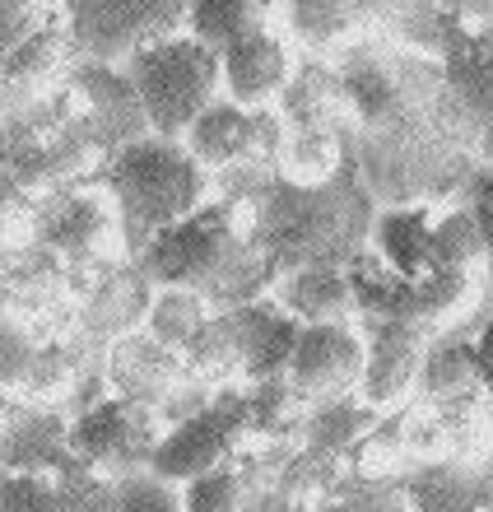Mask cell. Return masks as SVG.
Wrapping results in <instances>:
<instances>
[{"instance_id": "obj_1", "label": "cell", "mask_w": 493, "mask_h": 512, "mask_svg": "<svg viewBox=\"0 0 493 512\" xmlns=\"http://www.w3.org/2000/svg\"><path fill=\"white\" fill-rule=\"evenodd\" d=\"M331 66L354 112L349 163L377 210L466 201L489 168L438 61L396 47L373 24Z\"/></svg>"}, {"instance_id": "obj_2", "label": "cell", "mask_w": 493, "mask_h": 512, "mask_svg": "<svg viewBox=\"0 0 493 512\" xmlns=\"http://www.w3.org/2000/svg\"><path fill=\"white\" fill-rule=\"evenodd\" d=\"M247 210V233L266 252L275 280L307 266H354L373 243L377 201L359 182L354 168L335 177L331 187L298 191L284 182H270L256 196L238 201Z\"/></svg>"}, {"instance_id": "obj_3", "label": "cell", "mask_w": 493, "mask_h": 512, "mask_svg": "<svg viewBox=\"0 0 493 512\" xmlns=\"http://www.w3.org/2000/svg\"><path fill=\"white\" fill-rule=\"evenodd\" d=\"M149 289H191L214 312L247 308L270 294L275 270L247 233V210L238 201H210L205 210L168 229L135 256Z\"/></svg>"}, {"instance_id": "obj_4", "label": "cell", "mask_w": 493, "mask_h": 512, "mask_svg": "<svg viewBox=\"0 0 493 512\" xmlns=\"http://www.w3.org/2000/svg\"><path fill=\"white\" fill-rule=\"evenodd\" d=\"M103 182L121 224V247L131 261L154 238L187 224L196 210L214 201L210 173L182 149V140H159V135L117 149L103 168Z\"/></svg>"}, {"instance_id": "obj_5", "label": "cell", "mask_w": 493, "mask_h": 512, "mask_svg": "<svg viewBox=\"0 0 493 512\" xmlns=\"http://www.w3.org/2000/svg\"><path fill=\"white\" fill-rule=\"evenodd\" d=\"M121 70L145 108L149 135H159V140H182L200 112H210L224 98L219 56L200 47L191 33H173V38L135 52Z\"/></svg>"}, {"instance_id": "obj_6", "label": "cell", "mask_w": 493, "mask_h": 512, "mask_svg": "<svg viewBox=\"0 0 493 512\" xmlns=\"http://www.w3.org/2000/svg\"><path fill=\"white\" fill-rule=\"evenodd\" d=\"M70 56L80 66H126L135 52L187 33L182 0H75L61 10Z\"/></svg>"}, {"instance_id": "obj_7", "label": "cell", "mask_w": 493, "mask_h": 512, "mask_svg": "<svg viewBox=\"0 0 493 512\" xmlns=\"http://www.w3.org/2000/svg\"><path fill=\"white\" fill-rule=\"evenodd\" d=\"M163 433H168V424L154 410L121 401V396H103L98 405L70 419L66 447L84 471L103 475V480H126V475L149 471Z\"/></svg>"}, {"instance_id": "obj_8", "label": "cell", "mask_w": 493, "mask_h": 512, "mask_svg": "<svg viewBox=\"0 0 493 512\" xmlns=\"http://www.w3.org/2000/svg\"><path fill=\"white\" fill-rule=\"evenodd\" d=\"M252 438V405H247V387L214 396L205 410H196L191 419L173 424L163 433L159 452L149 461V471L173 485H191L200 475H214L242 461V447Z\"/></svg>"}, {"instance_id": "obj_9", "label": "cell", "mask_w": 493, "mask_h": 512, "mask_svg": "<svg viewBox=\"0 0 493 512\" xmlns=\"http://www.w3.org/2000/svg\"><path fill=\"white\" fill-rule=\"evenodd\" d=\"M284 140V122L280 112H247L238 103L219 98L210 112H200L196 126L182 135V149L214 177L224 173H242V168H261V173H275V154H280Z\"/></svg>"}, {"instance_id": "obj_10", "label": "cell", "mask_w": 493, "mask_h": 512, "mask_svg": "<svg viewBox=\"0 0 493 512\" xmlns=\"http://www.w3.org/2000/svg\"><path fill=\"white\" fill-rule=\"evenodd\" d=\"M363 331V382H359V401L377 415H391L400 405L414 401L419 387V368H424L428 345L438 340V331L414 322H391V317H359Z\"/></svg>"}, {"instance_id": "obj_11", "label": "cell", "mask_w": 493, "mask_h": 512, "mask_svg": "<svg viewBox=\"0 0 493 512\" xmlns=\"http://www.w3.org/2000/svg\"><path fill=\"white\" fill-rule=\"evenodd\" d=\"M363 359L368 350H363L359 326H303L284 382L294 387V396L307 410L326 401H345V396H359Z\"/></svg>"}, {"instance_id": "obj_12", "label": "cell", "mask_w": 493, "mask_h": 512, "mask_svg": "<svg viewBox=\"0 0 493 512\" xmlns=\"http://www.w3.org/2000/svg\"><path fill=\"white\" fill-rule=\"evenodd\" d=\"M298 70V52L294 42L284 38V28H266V33H252L242 38L238 47H228L219 56V84H224V98L238 103L247 112H266L275 108L289 89Z\"/></svg>"}, {"instance_id": "obj_13", "label": "cell", "mask_w": 493, "mask_h": 512, "mask_svg": "<svg viewBox=\"0 0 493 512\" xmlns=\"http://www.w3.org/2000/svg\"><path fill=\"white\" fill-rule=\"evenodd\" d=\"M224 317H228V326H233V340H238V354H242V382H247V387L280 382L284 373H289V359H294V345H298V331H303V326L270 294L247 303V308L224 312Z\"/></svg>"}, {"instance_id": "obj_14", "label": "cell", "mask_w": 493, "mask_h": 512, "mask_svg": "<svg viewBox=\"0 0 493 512\" xmlns=\"http://www.w3.org/2000/svg\"><path fill=\"white\" fill-rule=\"evenodd\" d=\"M438 66L456 98V108L466 117V126L480 140L484 168L493 173V61L480 52V42L466 28L461 10H456V28H452V38H447V52H442Z\"/></svg>"}, {"instance_id": "obj_15", "label": "cell", "mask_w": 493, "mask_h": 512, "mask_svg": "<svg viewBox=\"0 0 493 512\" xmlns=\"http://www.w3.org/2000/svg\"><path fill=\"white\" fill-rule=\"evenodd\" d=\"M377 24V5H349V0H294L280 5V28L294 42L298 56H331L349 52L359 38H368Z\"/></svg>"}, {"instance_id": "obj_16", "label": "cell", "mask_w": 493, "mask_h": 512, "mask_svg": "<svg viewBox=\"0 0 493 512\" xmlns=\"http://www.w3.org/2000/svg\"><path fill=\"white\" fill-rule=\"evenodd\" d=\"M270 298L298 326H359V294L345 266L289 270L270 284Z\"/></svg>"}, {"instance_id": "obj_17", "label": "cell", "mask_w": 493, "mask_h": 512, "mask_svg": "<svg viewBox=\"0 0 493 512\" xmlns=\"http://www.w3.org/2000/svg\"><path fill=\"white\" fill-rule=\"evenodd\" d=\"M410 512H489L493 466L480 461H424L396 480Z\"/></svg>"}, {"instance_id": "obj_18", "label": "cell", "mask_w": 493, "mask_h": 512, "mask_svg": "<svg viewBox=\"0 0 493 512\" xmlns=\"http://www.w3.org/2000/svg\"><path fill=\"white\" fill-rule=\"evenodd\" d=\"M480 364H475V331H442L424 354L414 401L424 405H452L466 396H480Z\"/></svg>"}, {"instance_id": "obj_19", "label": "cell", "mask_w": 493, "mask_h": 512, "mask_svg": "<svg viewBox=\"0 0 493 512\" xmlns=\"http://www.w3.org/2000/svg\"><path fill=\"white\" fill-rule=\"evenodd\" d=\"M354 168L349 163V140L335 131H294L284 126L280 154H275V182L298 191H317L331 187L335 177Z\"/></svg>"}, {"instance_id": "obj_20", "label": "cell", "mask_w": 493, "mask_h": 512, "mask_svg": "<svg viewBox=\"0 0 493 512\" xmlns=\"http://www.w3.org/2000/svg\"><path fill=\"white\" fill-rule=\"evenodd\" d=\"M275 24H280V5H261V0H191L187 5V33L214 56H224L242 38L266 33Z\"/></svg>"}, {"instance_id": "obj_21", "label": "cell", "mask_w": 493, "mask_h": 512, "mask_svg": "<svg viewBox=\"0 0 493 512\" xmlns=\"http://www.w3.org/2000/svg\"><path fill=\"white\" fill-rule=\"evenodd\" d=\"M377 410L359 401V396H345V401H326V405H312L303 419V433H298V447L303 452H317V457H331V461H345L354 452L363 433L377 424Z\"/></svg>"}, {"instance_id": "obj_22", "label": "cell", "mask_w": 493, "mask_h": 512, "mask_svg": "<svg viewBox=\"0 0 493 512\" xmlns=\"http://www.w3.org/2000/svg\"><path fill=\"white\" fill-rule=\"evenodd\" d=\"M214 317V308L191 289H149V308H145V331L149 340H159L163 350L182 354L191 340L205 331V322Z\"/></svg>"}, {"instance_id": "obj_23", "label": "cell", "mask_w": 493, "mask_h": 512, "mask_svg": "<svg viewBox=\"0 0 493 512\" xmlns=\"http://www.w3.org/2000/svg\"><path fill=\"white\" fill-rule=\"evenodd\" d=\"M182 503H187V512H270L266 489L242 461L182 485Z\"/></svg>"}, {"instance_id": "obj_24", "label": "cell", "mask_w": 493, "mask_h": 512, "mask_svg": "<svg viewBox=\"0 0 493 512\" xmlns=\"http://www.w3.org/2000/svg\"><path fill=\"white\" fill-rule=\"evenodd\" d=\"M70 52V42H66V24H61V10L47 19V24L33 33V38L19 47V52L0 66V80L5 84H38L42 75H52L56 61Z\"/></svg>"}, {"instance_id": "obj_25", "label": "cell", "mask_w": 493, "mask_h": 512, "mask_svg": "<svg viewBox=\"0 0 493 512\" xmlns=\"http://www.w3.org/2000/svg\"><path fill=\"white\" fill-rule=\"evenodd\" d=\"M331 512H410L400 485L391 480H359V475H349L331 489V499H326Z\"/></svg>"}, {"instance_id": "obj_26", "label": "cell", "mask_w": 493, "mask_h": 512, "mask_svg": "<svg viewBox=\"0 0 493 512\" xmlns=\"http://www.w3.org/2000/svg\"><path fill=\"white\" fill-rule=\"evenodd\" d=\"M117 512H187V503H182V485L140 471L117 480Z\"/></svg>"}, {"instance_id": "obj_27", "label": "cell", "mask_w": 493, "mask_h": 512, "mask_svg": "<svg viewBox=\"0 0 493 512\" xmlns=\"http://www.w3.org/2000/svg\"><path fill=\"white\" fill-rule=\"evenodd\" d=\"M0 512H61V489L42 475H0Z\"/></svg>"}, {"instance_id": "obj_28", "label": "cell", "mask_w": 493, "mask_h": 512, "mask_svg": "<svg viewBox=\"0 0 493 512\" xmlns=\"http://www.w3.org/2000/svg\"><path fill=\"white\" fill-rule=\"evenodd\" d=\"M56 10L47 5H19V0H0V66L10 61L19 47H24L33 33H38Z\"/></svg>"}, {"instance_id": "obj_29", "label": "cell", "mask_w": 493, "mask_h": 512, "mask_svg": "<svg viewBox=\"0 0 493 512\" xmlns=\"http://www.w3.org/2000/svg\"><path fill=\"white\" fill-rule=\"evenodd\" d=\"M38 359H42V354L33 350L19 331L0 326V387H24V382L33 378Z\"/></svg>"}, {"instance_id": "obj_30", "label": "cell", "mask_w": 493, "mask_h": 512, "mask_svg": "<svg viewBox=\"0 0 493 512\" xmlns=\"http://www.w3.org/2000/svg\"><path fill=\"white\" fill-rule=\"evenodd\" d=\"M466 201L475 205L480 215V229H484V312L493 308V173H480V182L466 191Z\"/></svg>"}, {"instance_id": "obj_31", "label": "cell", "mask_w": 493, "mask_h": 512, "mask_svg": "<svg viewBox=\"0 0 493 512\" xmlns=\"http://www.w3.org/2000/svg\"><path fill=\"white\" fill-rule=\"evenodd\" d=\"M456 10H461V19H466L470 33H475L480 52L493 61V5H456Z\"/></svg>"}, {"instance_id": "obj_32", "label": "cell", "mask_w": 493, "mask_h": 512, "mask_svg": "<svg viewBox=\"0 0 493 512\" xmlns=\"http://www.w3.org/2000/svg\"><path fill=\"white\" fill-rule=\"evenodd\" d=\"M475 364H480V382H484V391L493 396V308L484 312L480 331H475Z\"/></svg>"}, {"instance_id": "obj_33", "label": "cell", "mask_w": 493, "mask_h": 512, "mask_svg": "<svg viewBox=\"0 0 493 512\" xmlns=\"http://www.w3.org/2000/svg\"><path fill=\"white\" fill-rule=\"evenodd\" d=\"M489 512H493V508H489Z\"/></svg>"}]
</instances>
